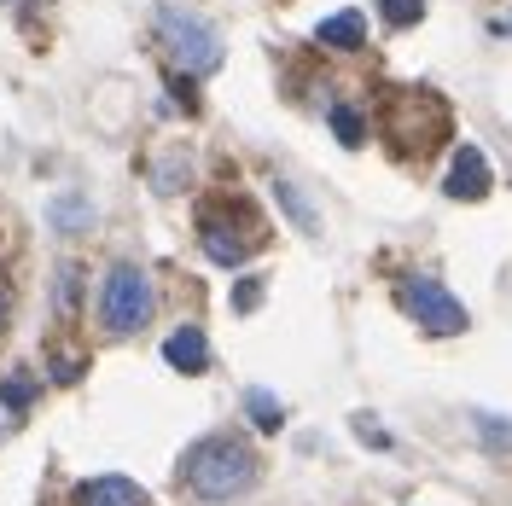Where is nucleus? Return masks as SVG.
Returning <instances> with one entry per match:
<instances>
[{
  "label": "nucleus",
  "mask_w": 512,
  "mask_h": 506,
  "mask_svg": "<svg viewBox=\"0 0 512 506\" xmlns=\"http://www.w3.org/2000/svg\"><path fill=\"white\" fill-rule=\"evenodd\" d=\"M256 454L245 437H204L181 454V483L198 501H239L245 489H256Z\"/></svg>",
  "instance_id": "obj_1"
},
{
  "label": "nucleus",
  "mask_w": 512,
  "mask_h": 506,
  "mask_svg": "<svg viewBox=\"0 0 512 506\" xmlns=\"http://www.w3.org/2000/svg\"><path fill=\"white\" fill-rule=\"evenodd\" d=\"M158 35L181 70H192V76L222 70V30L204 12H192V6H158Z\"/></svg>",
  "instance_id": "obj_2"
},
{
  "label": "nucleus",
  "mask_w": 512,
  "mask_h": 506,
  "mask_svg": "<svg viewBox=\"0 0 512 506\" xmlns=\"http://www.w3.org/2000/svg\"><path fill=\"white\" fill-rule=\"evenodd\" d=\"M158 309V297H152V280H146V268H134V262H117L105 285H99V326L111 332V338H128V332H140L146 320Z\"/></svg>",
  "instance_id": "obj_3"
},
{
  "label": "nucleus",
  "mask_w": 512,
  "mask_h": 506,
  "mask_svg": "<svg viewBox=\"0 0 512 506\" xmlns=\"http://www.w3.org/2000/svg\"><path fill=\"white\" fill-rule=\"evenodd\" d=\"M402 309L431 332V338H454V332H466L472 326V315H466V303L448 291V285H437V280H402Z\"/></svg>",
  "instance_id": "obj_4"
},
{
  "label": "nucleus",
  "mask_w": 512,
  "mask_h": 506,
  "mask_svg": "<svg viewBox=\"0 0 512 506\" xmlns=\"http://www.w3.org/2000/svg\"><path fill=\"white\" fill-rule=\"evenodd\" d=\"M198 239H204V256H210V262H222V268H239V262L256 251V227H233V222H222L216 210L204 216Z\"/></svg>",
  "instance_id": "obj_5"
},
{
  "label": "nucleus",
  "mask_w": 512,
  "mask_h": 506,
  "mask_svg": "<svg viewBox=\"0 0 512 506\" xmlns=\"http://www.w3.org/2000/svg\"><path fill=\"white\" fill-rule=\"evenodd\" d=\"M443 192H448V198H460V204L489 198V158H483L478 146H454L448 175H443Z\"/></svg>",
  "instance_id": "obj_6"
},
{
  "label": "nucleus",
  "mask_w": 512,
  "mask_h": 506,
  "mask_svg": "<svg viewBox=\"0 0 512 506\" xmlns=\"http://www.w3.org/2000/svg\"><path fill=\"white\" fill-rule=\"evenodd\" d=\"M163 361H169L175 373H187V379H198V373L210 367V338H204L198 326H175V332L163 338Z\"/></svg>",
  "instance_id": "obj_7"
},
{
  "label": "nucleus",
  "mask_w": 512,
  "mask_h": 506,
  "mask_svg": "<svg viewBox=\"0 0 512 506\" xmlns=\"http://www.w3.org/2000/svg\"><path fill=\"white\" fill-rule=\"evenodd\" d=\"M70 506H146V489L128 477H94L70 495Z\"/></svg>",
  "instance_id": "obj_8"
},
{
  "label": "nucleus",
  "mask_w": 512,
  "mask_h": 506,
  "mask_svg": "<svg viewBox=\"0 0 512 506\" xmlns=\"http://www.w3.org/2000/svg\"><path fill=\"white\" fill-rule=\"evenodd\" d=\"M315 41L320 47H332V53H355V47L367 41V18H361L355 6H344V12H332V18H320L315 24Z\"/></svg>",
  "instance_id": "obj_9"
},
{
  "label": "nucleus",
  "mask_w": 512,
  "mask_h": 506,
  "mask_svg": "<svg viewBox=\"0 0 512 506\" xmlns=\"http://www.w3.org/2000/svg\"><path fill=\"white\" fill-rule=\"evenodd\" d=\"M274 198H280V210H286L291 222H297V233H309V239H320V210L303 198V187L291 181V175H274Z\"/></svg>",
  "instance_id": "obj_10"
},
{
  "label": "nucleus",
  "mask_w": 512,
  "mask_h": 506,
  "mask_svg": "<svg viewBox=\"0 0 512 506\" xmlns=\"http://www.w3.org/2000/svg\"><path fill=\"white\" fill-rule=\"evenodd\" d=\"M47 216H53V227H59V233H82V227H94V204H88L82 192H64V198H53V204H47Z\"/></svg>",
  "instance_id": "obj_11"
},
{
  "label": "nucleus",
  "mask_w": 512,
  "mask_h": 506,
  "mask_svg": "<svg viewBox=\"0 0 512 506\" xmlns=\"http://www.w3.org/2000/svg\"><path fill=\"white\" fill-rule=\"evenodd\" d=\"M192 181V158L187 152H163L158 163H152V187L158 192H181Z\"/></svg>",
  "instance_id": "obj_12"
},
{
  "label": "nucleus",
  "mask_w": 512,
  "mask_h": 506,
  "mask_svg": "<svg viewBox=\"0 0 512 506\" xmlns=\"http://www.w3.org/2000/svg\"><path fill=\"white\" fill-rule=\"evenodd\" d=\"M245 413L256 419V431H280V425H286L280 396H268V390H245Z\"/></svg>",
  "instance_id": "obj_13"
},
{
  "label": "nucleus",
  "mask_w": 512,
  "mask_h": 506,
  "mask_svg": "<svg viewBox=\"0 0 512 506\" xmlns=\"http://www.w3.org/2000/svg\"><path fill=\"white\" fill-rule=\"evenodd\" d=\"M332 134H338V146H361L367 140V117L355 111V105H332Z\"/></svg>",
  "instance_id": "obj_14"
},
{
  "label": "nucleus",
  "mask_w": 512,
  "mask_h": 506,
  "mask_svg": "<svg viewBox=\"0 0 512 506\" xmlns=\"http://www.w3.org/2000/svg\"><path fill=\"white\" fill-rule=\"evenodd\" d=\"M0 402H6L12 413H24L35 402V379H30V373H6V384H0Z\"/></svg>",
  "instance_id": "obj_15"
},
{
  "label": "nucleus",
  "mask_w": 512,
  "mask_h": 506,
  "mask_svg": "<svg viewBox=\"0 0 512 506\" xmlns=\"http://www.w3.org/2000/svg\"><path fill=\"white\" fill-rule=\"evenodd\" d=\"M478 437L489 448H507L512 454V419H495V413H478Z\"/></svg>",
  "instance_id": "obj_16"
},
{
  "label": "nucleus",
  "mask_w": 512,
  "mask_h": 506,
  "mask_svg": "<svg viewBox=\"0 0 512 506\" xmlns=\"http://www.w3.org/2000/svg\"><path fill=\"white\" fill-rule=\"evenodd\" d=\"M384 18H390V30H408L425 18V0H384Z\"/></svg>",
  "instance_id": "obj_17"
},
{
  "label": "nucleus",
  "mask_w": 512,
  "mask_h": 506,
  "mask_svg": "<svg viewBox=\"0 0 512 506\" xmlns=\"http://www.w3.org/2000/svg\"><path fill=\"white\" fill-rule=\"evenodd\" d=\"M76 280H82V268L59 262V315H76Z\"/></svg>",
  "instance_id": "obj_18"
},
{
  "label": "nucleus",
  "mask_w": 512,
  "mask_h": 506,
  "mask_svg": "<svg viewBox=\"0 0 512 506\" xmlns=\"http://www.w3.org/2000/svg\"><path fill=\"white\" fill-rule=\"evenodd\" d=\"M256 303H262V280H239V291H233V309H239V315H251Z\"/></svg>",
  "instance_id": "obj_19"
},
{
  "label": "nucleus",
  "mask_w": 512,
  "mask_h": 506,
  "mask_svg": "<svg viewBox=\"0 0 512 506\" xmlns=\"http://www.w3.org/2000/svg\"><path fill=\"white\" fill-rule=\"evenodd\" d=\"M355 437H367L373 448H390V437H384V431L373 425V419H355Z\"/></svg>",
  "instance_id": "obj_20"
},
{
  "label": "nucleus",
  "mask_w": 512,
  "mask_h": 506,
  "mask_svg": "<svg viewBox=\"0 0 512 506\" xmlns=\"http://www.w3.org/2000/svg\"><path fill=\"white\" fill-rule=\"evenodd\" d=\"M6 320H12V285H6V274H0V332H6Z\"/></svg>",
  "instance_id": "obj_21"
},
{
  "label": "nucleus",
  "mask_w": 512,
  "mask_h": 506,
  "mask_svg": "<svg viewBox=\"0 0 512 506\" xmlns=\"http://www.w3.org/2000/svg\"><path fill=\"white\" fill-rule=\"evenodd\" d=\"M489 35H512V24H501V18H495V24H489Z\"/></svg>",
  "instance_id": "obj_22"
}]
</instances>
